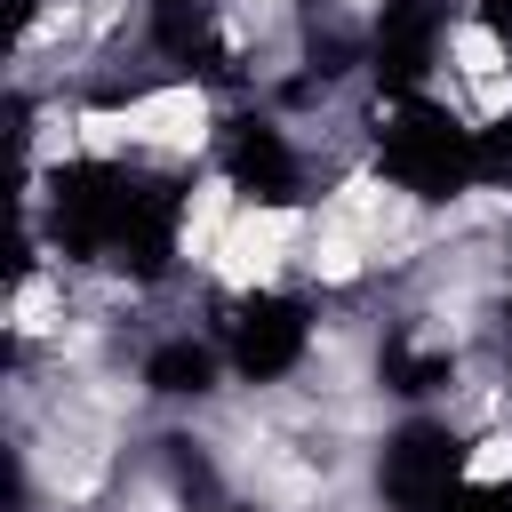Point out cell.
I'll return each instance as SVG.
<instances>
[{
	"instance_id": "cell-1",
	"label": "cell",
	"mask_w": 512,
	"mask_h": 512,
	"mask_svg": "<svg viewBox=\"0 0 512 512\" xmlns=\"http://www.w3.org/2000/svg\"><path fill=\"white\" fill-rule=\"evenodd\" d=\"M304 232H312V200H280V192H248L216 264H208V288L216 304H264L280 288H296V256H304Z\"/></svg>"
}]
</instances>
